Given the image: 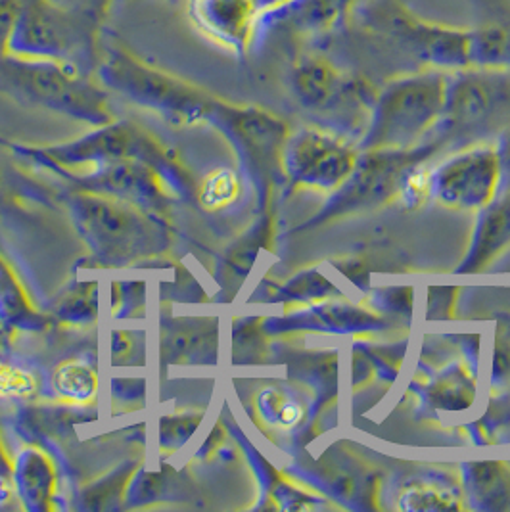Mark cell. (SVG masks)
<instances>
[{"instance_id":"1","label":"cell","mask_w":510,"mask_h":512,"mask_svg":"<svg viewBox=\"0 0 510 512\" xmlns=\"http://www.w3.org/2000/svg\"><path fill=\"white\" fill-rule=\"evenodd\" d=\"M357 20L374 35L405 50L430 70L470 68V29L428 20L403 0H367Z\"/></svg>"},{"instance_id":"2","label":"cell","mask_w":510,"mask_h":512,"mask_svg":"<svg viewBox=\"0 0 510 512\" xmlns=\"http://www.w3.org/2000/svg\"><path fill=\"white\" fill-rule=\"evenodd\" d=\"M104 25L47 0H24L10 52L27 58L64 62L77 70L93 73L102 58Z\"/></svg>"},{"instance_id":"3","label":"cell","mask_w":510,"mask_h":512,"mask_svg":"<svg viewBox=\"0 0 510 512\" xmlns=\"http://www.w3.org/2000/svg\"><path fill=\"white\" fill-rule=\"evenodd\" d=\"M98 73L108 87L179 123L209 119L215 104L209 94L154 68L117 39L102 45Z\"/></svg>"},{"instance_id":"4","label":"cell","mask_w":510,"mask_h":512,"mask_svg":"<svg viewBox=\"0 0 510 512\" xmlns=\"http://www.w3.org/2000/svg\"><path fill=\"white\" fill-rule=\"evenodd\" d=\"M449 75L424 70L401 75L374 96L369 142L399 146L420 137L445 114Z\"/></svg>"},{"instance_id":"5","label":"cell","mask_w":510,"mask_h":512,"mask_svg":"<svg viewBox=\"0 0 510 512\" xmlns=\"http://www.w3.org/2000/svg\"><path fill=\"white\" fill-rule=\"evenodd\" d=\"M0 87L68 116L91 121L108 116L106 96L89 73L64 62L8 52L0 56Z\"/></svg>"},{"instance_id":"6","label":"cell","mask_w":510,"mask_h":512,"mask_svg":"<svg viewBox=\"0 0 510 512\" xmlns=\"http://www.w3.org/2000/svg\"><path fill=\"white\" fill-rule=\"evenodd\" d=\"M443 121L459 131L510 127V70L466 68L449 75Z\"/></svg>"},{"instance_id":"7","label":"cell","mask_w":510,"mask_h":512,"mask_svg":"<svg viewBox=\"0 0 510 512\" xmlns=\"http://www.w3.org/2000/svg\"><path fill=\"white\" fill-rule=\"evenodd\" d=\"M288 0H186L190 25L209 43L244 58L261 39L263 20Z\"/></svg>"},{"instance_id":"8","label":"cell","mask_w":510,"mask_h":512,"mask_svg":"<svg viewBox=\"0 0 510 512\" xmlns=\"http://www.w3.org/2000/svg\"><path fill=\"white\" fill-rule=\"evenodd\" d=\"M292 87L303 106L317 112L372 108L376 96L365 79L349 75L317 50L298 54L292 66Z\"/></svg>"},{"instance_id":"9","label":"cell","mask_w":510,"mask_h":512,"mask_svg":"<svg viewBox=\"0 0 510 512\" xmlns=\"http://www.w3.org/2000/svg\"><path fill=\"white\" fill-rule=\"evenodd\" d=\"M367 0H290L261 24V37L282 31L288 37L315 41L330 37L357 20Z\"/></svg>"},{"instance_id":"10","label":"cell","mask_w":510,"mask_h":512,"mask_svg":"<svg viewBox=\"0 0 510 512\" xmlns=\"http://www.w3.org/2000/svg\"><path fill=\"white\" fill-rule=\"evenodd\" d=\"M290 162L300 177L332 185L355 167V154L342 142L319 129H303L290 140Z\"/></svg>"},{"instance_id":"11","label":"cell","mask_w":510,"mask_h":512,"mask_svg":"<svg viewBox=\"0 0 510 512\" xmlns=\"http://www.w3.org/2000/svg\"><path fill=\"white\" fill-rule=\"evenodd\" d=\"M499 162L493 150H474L455 158L440 173L441 196L464 208L482 206L497 185Z\"/></svg>"},{"instance_id":"12","label":"cell","mask_w":510,"mask_h":512,"mask_svg":"<svg viewBox=\"0 0 510 512\" xmlns=\"http://www.w3.org/2000/svg\"><path fill=\"white\" fill-rule=\"evenodd\" d=\"M470 68L510 70V0H472Z\"/></svg>"},{"instance_id":"13","label":"cell","mask_w":510,"mask_h":512,"mask_svg":"<svg viewBox=\"0 0 510 512\" xmlns=\"http://www.w3.org/2000/svg\"><path fill=\"white\" fill-rule=\"evenodd\" d=\"M482 252L480 254H493L499 246H503L510 238V202L503 204V208L491 213L482 231Z\"/></svg>"},{"instance_id":"14","label":"cell","mask_w":510,"mask_h":512,"mask_svg":"<svg viewBox=\"0 0 510 512\" xmlns=\"http://www.w3.org/2000/svg\"><path fill=\"white\" fill-rule=\"evenodd\" d=\"M58 388L68 396H89L94 388L93 374L81 365H66L62 373H58Z\"/></svg>"},{"instance_id":"15","label":"cell","mask_w":510,"mask_h":512,"mask_svg":"<svg viewBox=\"0 0 510 512\" xmlns=\"http://www.w3.org/2000/svg\"><path fill=\"white\" fill-rule=\"evenodd\" d=\"M236 179L229 171H219L209 177L206 188H204V202L208 206H225L236 196Z\"/></svg>"},{"instance_id":"16","label":"cell","mask_w":510,"mask_h":512,"mask_svg":"<svg viewBox=\"0 0 510 512\" xmlns=\"http://www.w3.org/2000/svg\"><path fill=\"white\" fill-rule=\"evenodd\" d=\"M24 0H0V56L10 52L12 35L22 14Z\"/></svg>"},{"instance_id":"17","label":"cell","mask_w":510,"mask_h":512,"mask_svg":"<svg viewBox=\"0 0 510 512\" xmlns=\"http://www.w3.org/2000/svg\"><path fill=\"white\" fill-rule=\"evenodd\" d=\"M47 2L106 24L108 14L117 0H47Z\"/></svg>"},{"instance_id":"18","label":"cell","mask_w":510,"mask_h":512,"mask_svg":"<svg viewBox=\"0 0 510 512\" xmlns=\"http://www.w3.org/2000/svg\"><path fill=\"white\" fill-rule=\"evenodd\" d=\"M265 405L269 409V415L273 422H277L280 426H294L296 422L302 419V409L298 403L288 401L286 397L279 394H269L265 396Z\"/></svg>"},{"instance_id":"19","label":"cell","mask_w":510,"mask_h":512,"mask_svg":"<svg viewBox=\"0 0 510 512\" xmlns=\"http://www.w3.org/2000/svg\"><path fill=\"white\" fill-rule=\"evenodd\" d=\"M27 388H31V380L24 374L0 367V394H24Z\"/></svg>"},{"instance_id":"20","label":"cell","mask_w":510,"mask_h":512,"mask_svg":"<svg viewBox=\"0 0 510 512\" xmlns=\"http://www.w3.org/2000/svg\"><path fill=\"white\" fill-rule=\"evenodd\" d=\"M430 190V177L428 173H415L413 177L407 179V196L415 198V200H422Z\"/></svg>"},{"instance_id":"21","label":"cell","mask_w":510,"mask_h":512,"mask_svg":"<svg viewBox=\"0 0 510 512\" xmlns=\"http://www.w3.org/2000/svg\"><path fill=\"white\" fill-rule=\"evenodd\" d=\"M501 158H503V162L507 163V167L510 169V127L509 131H507V135H505V139H503Z\"/></svg>"},{"instance_id":"22","label":"cell","mask_w":510,"mask_h":512,"mask_svg":"<svg viewBox=\"0 0 510 512\" xmlns=\"http://www.w3.org/2000/svg\"><path fill=\"white\" fill-rule=\"evenodd\" d=\"M117 2H127V0H117ZM169 2H173V4H177L179 0H169Z\"/></svg>"}]
</instances>
